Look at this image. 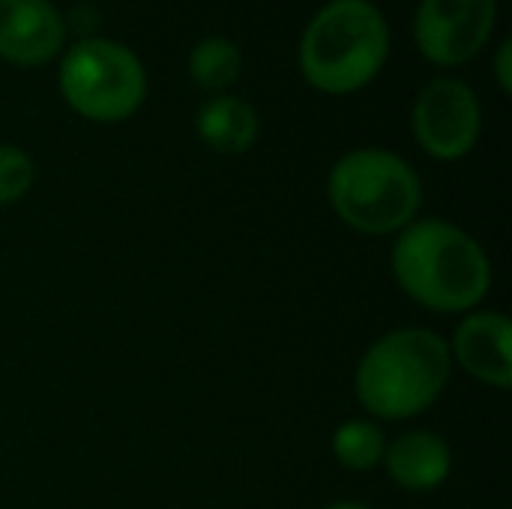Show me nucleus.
Returning <instances> with one entry per match:
<instances>
[{
	"label": "nucleus",
	"instance_id": "obj_1",
	"mask_svg": "<svg viewBox=\"0 0 512 509\" xmlns=\"http://www.w3.org/2000/svg\"><path fill=\"white\" fill-rule=\"evenodd\" d=\"M393 273L408 297L435 312H468L492 285L483 246L441 219L411 222L402 231L393 246Z\"/></svg>",
	"mask_w": 512,
	"mask_h": 509
},
{
	"label": "nucleus",
	"instance_id": "obj_2",
	"mask_svg": "<svg viewBox=\"0 0 512 509\" xmlns=\"http://www.w3.org/2000/svg\"><path fill=\"white\" fill-rule=\"evenodd\" d=\"M390 45V24L372 0H333L303 30L300 69L315 90L348 96L378 78Z\"/></svg>",
	"mask_w": 512,
	"mask_h": 509
},
{
	"label": "nucleus",
	"instance_id": "obj_3",
	"mask_svg": "<svg viewBox=\"0 0 512 509\" xmlns=\"http://www.w3.org/2000/svg\"><path fill=\"white\" fill-rule=\"evenodd\" d=\"M450 345L423 327L378 339L357 369V399L381 420H408L438 402L450 381Z\"/></svg>",
	"mask_w": 512,
	"mask_h": 509
},
{
	"label": "nucleus",
	"instance_id": "obj_4",
	"mask_svg": "<svg viewBox=\"0 0 512 509\" xmlns=\"http://www.w3.org/2000/svg\"><path fill=\"white\" fill-rule=\"evenodd\" d=\"M327 189L336 216L375 237L408 228L423 201L417 171L402 156L378 147L342 156L330 171Z\"/></svg>",
	"mask_w": 512,
	"mask_h": 509
},
{
	"label": "nucleus",
	"instance_id": "obj_5",
	"mask_svg": "<svg viewBox=\"0 0 512 509\" xmlns=\"http://www.w3.org/2000/svg\"><path fill=\"white\" fill-rule=\"evenodd\" d=\"M57 87L66 105L93 123H120L147 99V69L123 42L84 36L60 60Z\"/></svg>",
	"mask_w": 512,
	"mask_h": 509
},
{
	"label": "nucleus",
	"instance_id": "obj_6",
	"mask_svg": "<svg viewBox=\"0 0 512 509\" xmlns=\"http://www.w3.org/2000/svg\"><path fill=\"white\" fill-rule=\"evenodd\" d=\"M480 126V99L459 78H435L414 99V138L435 159L453 162L468 156L480 138Z\"/></svg>",
	"mask_w": 512,
	"mask_h": 509
},
{
	"label": "nucleus",
	"instance_id": "obj_7",
	"mask_svg": "<svg viewBox=\"0 0 512 509\" xmlns=\"http://www.w3.org/2000/svg\"><path fill=\"white\" fill-rule=\"evenodd\" d=\"M495 18L498 0H420L414 45L435 66H465L486 48Z\"/></svg>",
	"mask_w": 512,
	"mask_h": 509
},
{
	"label": "nucleus",
	"instance_id": "obj_8",
	"mask_svg": "<svg viewBox=\"0 0 512 509\" xmlns=\"http://www.w3.org/2000/svg\"><path fill=\"white\" fill-rule=\"evenodd\" d=\"M66 45V21L51 0H0V60L45 66Z\"/></svg>",
	"mask_w": 512,
	"mask_h": 509
},
{
	"label": "nucleus",
	"instance_id": "obj_9",
	"mask_svg": "<svg viewBox=\"0 0 512 509\" xmlns=\"http://www.w3.org/2000/svg\"><path fill=\"white\" fill-rule=\"evenodd\" d=\"M450 357L477 381L510 390L512 387V324L501 312L468 315L453 336Z\"/></svg>",
	"mask_w": 512,
	"mask_h": 509
},
{
	"label": "nucleus",
	"instance_id": "obj_10",
	"mask_svg": "<svg viewBox=\"0 0 512 509\" xmlns=\"http://www.w3.org/2000/svg\"><path fill=\"white\" fill-rule=\"evenodd\" d=\"M387 471L393 483L408 492H429L438 489L450 477V447L444 438L432 432H405L399 435L384 453Z\"/></svg>",
	"mask_w": 512,
	"mask_h": 509
},
{
	"label": "nucleus",
	"instance_id": "obj_11",
	"mask_svg": "<svg viewBox=\"0 0 512 509\" xmlns=\"http://www.w3.org/2000/svg\"><path fill=\"white\" fill-rule=\"evenodd\" d=\"M195 129H198L201 141L207 147H213L216 153L237 156V153H246L255 144L261 126H258L255 108L246 99L219 93V96L207 99L198 108Z\"/></svg>",
	"mask_w": 512,
	"mask_h": 509
},
{
	"label": "nucleus",
	"instance_id": "obj_12",
	"mask_svg": "<svg viewBox=\"0 0 512 509\" xmlns=\"http://www.w3.org/2000/svg\"><path fill=\"white\" fill-rule=\"evenodd\" d=\"M243 72V51L228 36H207L189 54V75L201 90L222 93Z\"/></svg>",
	"mask_w": 512,
	"mask_h": 509
},
{
	"label": "nucleus",
	"instance_id": "obj_13",
	"mask_svg": "<svg viewBox=\"0 0 512 509\" xmlns=\"http://www.w3.org/2000/svg\"><path fill=\"white\" fill-rule=\"evenodd\" d=\"M333 453H336L339 465H345L351 471H372L384 459L387 441H384V432L375 423L348 420L333 435Z\"/></svg>",
	"mask_w": 512,
	"mask_h": 509
},
{
	"label": "nucleus",
	"instance_id": "obj_14",
	"mask_svg": "<svg viewBox=\"0 0 512 509\" xmlns=\"http://www.w3.org/2000/svg\"><path fill=\"white\" fill-rule=\"evenodd\" d=\"M33 177V159L15 144H0V204L21 201L30 192Z\"/></svg>",
	"mask_w": 512,
	"mask_h": 509
},
{
	"label": "nucleus",
	"instance_id": "obj_15",
	"mask_svg": "<svg viewBox=\"0 0 512 509\" xmlns=\"http://www.w3.org/2000/svg\"><path fill=\"white\" fill-rule=\"evenodd\" d=\"M495 78H498V87L504 93H512V42L504 39L495 51Z\"/></svg>",
	"mask_w": 512,
	"mask_h": 509
},
{
	"label": "nucleus",
	"instance_id": "obj_16",
	"mask_svg": "<svg viewBox=\"0 0 512 509\" xmlns=\"http://www.w3.org/2000/svg\"><path fill=\"white\" fill-rule=\"evenodd\" d=\"M327 509H372V507H363V504H354V501H345V504H333V507Z\"/></svg>",
	"mask_w": 512,
	"mask_h": 509
}]
</instances>
